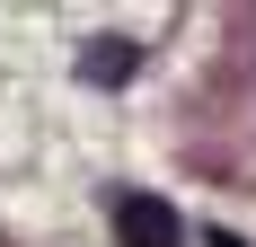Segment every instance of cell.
<instances>
[{
    "instance_id": "7a4b0ae2",
    "label": "cell",
    "mask_w": 256,
    "mask_h": 247,
    "mask_svg": "<svg viewBox=\"0 0 256 247\" xmlns=\"http://www.w3.org/2000/svg\"><path fill=\"white\" fill-rule=\"evenodd\" d=\"M88 62H98V71H88V80H124V62H132V53H124V44H98V53H88Z\"/></svg>"
},
{
    "instance_id": "6da1fadb",
    "label": "cell",
    "mask_w": 256,
    "mask_h": 247,
    "mask_svg": "<svg viewBox=\"0 0 256 247\" xmlns=\"http://www.w3.org/2000/svg\"><path fill=\"white\" fill-rule=\"evenodd\" d=\"M115 230H124L132 247H177V221H168V203H150V194H132Z\"/></svg>"
}]
</instances>
